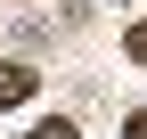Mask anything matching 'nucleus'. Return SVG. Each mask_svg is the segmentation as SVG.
Returning a JSON list of instances; mask_svg holds the SVG:
<instances>
[{
	"instance_id": "1",
	"label": "nucleus",
	"mask_w": 147,
	"mask_h": 139,
	"mask_svg": "<svg viewBox=\"0 0 147 139\" xmlns=\"http://www.w3.org/2000/svg\"><path fill=\"white\" fill-rule=\"evenodd\" d=\"M33 90H41V74H33L25 57H0V107H25Z\"/></svg>"
},
{
	"instance_id": "2",
	"label": "nucleus",
	"mask_w": 147,
	"mask_h": 139,
	"mask_svg": "<svg viewBox=\"0 0 147 139\" xmlns=\"http://www.w3.org/2000/svg\"><path fill=\"white\" fill-rule=\"evenodd\" d=\"M25 139H82V131H74V115H41V123H33Z\"/></svg>"
},
{
	"instance_id": "3",
	"label": "nucleus",
	"mask_w": 147,
	"mask_h": 139,
	"mask_svg": "<svg viewBox=\"0 0 147 139\" xmlns=\"http://www.w3.org/2000/svg\"><path fill=\"white\" fill-rule=\"evenodd\" d=\"M131 57H139V65H147V25H131Z\"/></svg>"
},
{
	"instance_id": "4",
	"label": "nucleus",
	"mask_w": 147,
	"mask_h": 139,
	"mask_svg": "<svg viewBox=\"0 0 147 139\" xmlns=\"http://www.w3.org/2000/svg\"><path fill=\"white\" fill-rule=\"evenodd\" d=\"M123 139H147V115H131V123H123Z\"/></svg>"
}]
</instances>
